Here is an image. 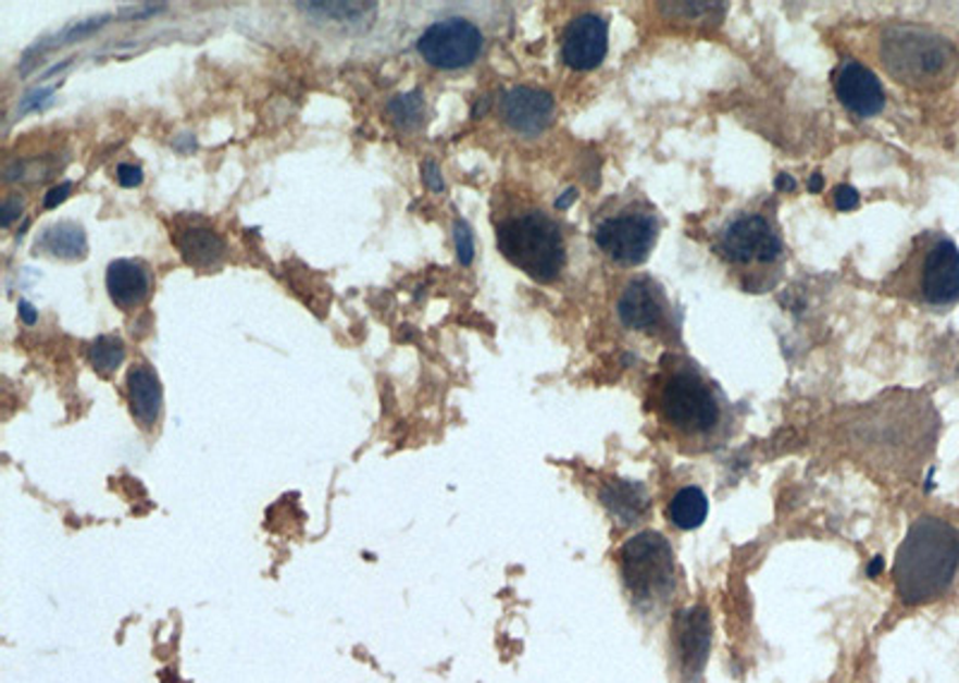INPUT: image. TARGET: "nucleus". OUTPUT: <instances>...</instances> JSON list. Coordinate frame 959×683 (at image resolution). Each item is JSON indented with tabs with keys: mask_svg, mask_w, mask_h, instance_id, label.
I'll return each instance as SVG.
<instances>
[{
	"mask_svg": "<svg viewBox=\"0 0 959 683\" xmlns=\"http://www.w3.org/2000/svg\"><path fill=\"white\" fill-rule=\"evenodd\" d=\"M37 250L58 259H82L87 254V235L73 221H61L39 235Z\"/></svg>",
	"mask_w": 959,
	"mask_h": 683,
	"instance_id": "18",
	"label": "nucleus"
},
{
	"mask_svg": "<svg viewBox=\"0 0 959 683\" xmlns=\"http://www.w3.org/2000/svg\"><path fill=\"white\" fill-rule=\"evenodd\" d=\"M959 530L941 516H921L907 530L893 563V581L905 605H929L955 583Z\"/></svg>",
	"mask_w": 959,
	"mask_h": 683,
	"instance_id": "3",
	"label": "nucleus"
},
{
	"mask_svg": "<svg viewBox=\"0 0 959 683\" xmlns=\"http://www.w3.org/2000/svg\"><path fill=\"white\" fill-rule=\"evenodd\" d=\"M619 571L626 593L640 611H660L676 593V559L670 539L646 530L624 542Z\"/></svg>",
	"mask_w": 959,
	"mask_h": 683,
	"instance_id": "8",
	"label": "nucleus"
},
{
	"mask_svg": "<svg viewBox=\"0 0 959 683\" xmlns=\"http://www.w3.org/2000/svg\"><path fill=\"white\" fill-rule=\"evenodd\" d=\"M871 53L897 85L917 91H941L959 75V51L943 34L890 22L873 32Z\"/></svg>",
	"mask_w": 959,
	"mask_h": 683,
	"instance_id": "4",
	"label": "nucleus"
},
{
	"mask_svg": "<svg viewBox=\"0 0 959 683\" xmlns=\"http://www.w3.org/2000/svg\"><path fill=\"white\" fill-rule=\"evenodd\" d=\"M387 113L396 127L401 129H415L425 117V97L420 89H413L408 94H399L387 105Z\"/></svg>",
	"mask_w": 959,
	"mask_h": 683,
	"instance_id": "21",
	"label": "nucleus"
},
{
	"mask_svg": "<svg viewBox=\"0 0 959 683\" xmlns=\"http://www.w3.org/2000/svg\"><path fill=\"white\" fill-rule=\"evenodd\" d=\"M710 643L712 626L708 609L703 605H696L680 611V617L674 619V653L682 679L686 683H694L703 674L710 655Z\"/></svg>",
	"mask_w": 959,
	"mask_h": 683,
	"instance_id": "11",
	"label": "nucleus"
},
{
	"mask_svg": "<svg viewBox=\"0 0 959 683\" xmlns=\"http://www.w3.org/2000/svg\"><path fill=\"white\" fill-rule=\"evenodd\" d=\"M53 94V87H43V89H34L32 94H27L25 97V103H22V109L25 111H29V109H41L43 105V101L49 99Z\"/></svg>",
	"mask_w": 959,
	"mask_h": 683,
	"instance_id": "29",
	"label": "nucleus"
},
{
	"mask_svg": "<svg viewBox=\"0 0 959 683\" xmlns=\"http://www.w3.org/2000/svg\"><path fill=\"white\" fill-rule=\"evenodd\" d=\"M670 523L680 530H696L703 525L708 516V499L700 487H684L672 497L667 506Z\"/></svg>",
	"mask_w": 959,
	"mask_h": 683,
	"instance_id": "20",
	"label": "nucleus"
},
{
	"mask_svg": "<svg viewBox=\"0 0 959 683\" xmlns=\"http://www.w3.org/2000/svg\"><path fill=\"white\" fill-rule=\"evenodd\" d=\"M610 34H607V20L598 13H583L569 22L561 37V58L571 70L588 73L595 70L607 55Z\"/></svg>",
	"mask_w": 959,
	"mask_h": 683,
	"instance_id": "12",
	"label": "nucleus"
},
{
	"mask_svg": "<svg viewBox=\"0 0 959 683\" xmlns=\"http://www.w3.org/2000/svg\"><path fill=\"white\" fill-rule=\"evenodd\" d=\"M119 181L123 187H137V185H142L145 173H142V169L135 166V163H121Z\"/></svg>",
	"mask_w": 959,
	"mask_h": 683,
	"instance_id": "25",
	"label": "nucleus"
},
{
	"mask_svg": "<svg viewBox=\"0 0 959 683\" xmlns=\"http://www.w3.org/2000/svg\"><path fill=\"white\" fill-rule=\"evenodd\" d=\"M125 360V344L121 336H99L89 346V362L91 368L101 374H113L121 368Z\"/></svg>",
	"mask_w": 959,
	"mask_h": 683,
	"instance_id": "22",
	"label": "nucleus"
},
{
	"mask_svg": "<svg viewBox=\"0 0 959 683\" xmlns=\"http://www.w3.org/2000/svg\"><path fill=\"white\" fill-rule=\"evenodd\" d=\"M497 247L537 284H555L569 262L564 228L540 207L507 211L497 221Z\"/></svg>",
	"mask_w": 959,
	"mask_h": 683,
	"instance_id": "6",
	"label": "nucleus"
},
{
	"mask_svg": "<svg viewBox=\"0 0 959 683\" xmlns=\"http://www.w3.org/2000/svg\"><path fill=\"white\" fill-rule=\"evenodd\" d=\"M662 216L638 187L614 195L595 211L593 240L612 264L631 269L648 262L662 233Z\"/></svg>",
	"mask_w": 959,
	"mask_h": 683,
	"instance_id": "7",
	"label": "nucleus"
},
{
	"mask_svg": "<svg viewBox=\"0 0 959 683\" xmlns=\"http://www.w3.org/2000/svg\"><path fill=\"white\" fill-rule=\"evenodd\" d=\"M833 197H835V207L839 211H849V209L859 207V193L854 190L851 185H837Z\"/></svg>",
	"mask_w": 959,
	"mask_h": 683,
	"instance_id": "24",
	"label": "nucleus"
},
{
	"mask_svg": "<svg viewBox=\"0 0 959 683\" xmlns=\"http://www.w3.org/2000/svg\"><path fill=\"white\" fill-rule=\"evenodd\" d=\"M821 183H823V181H821V175H815L813 181H809V190L818 193V190H821Z\"/></svg>",
	"mask_w": 959,
	"mask_h": 683,
	"instance_id": "33",
	"label": "nucleus"
},
{
	"mask_svg": "<svg viewBox=\"0 0 959 683\" xmlns=\"http://www.w3.org/2000/svg\"><path fill=\"white\" fill-rule=\"evenodd\" d=\"M658 427L684 451H706L727 442L734 406L715 380L684 352H667L648 388Z\"/></svg>",
	"mask_w": 959,
	"mask_h": 683,
	"instance_id": "1",
	"label": "nucleus"
},
{
	"mask_svg": "<svg viewBox=\"0 0 959 683\" xmlns=\"http://www.w3.org/2000/svg\"><path fill=\"white\" fill-rule=\"evenodd\" d=\"M619 322L643 336L660 338L667 346L682 348V322L674 302L660 281L652 276L628 278L616 300Z\"/></svg>",
	"mask_w": 959,
	"mask_h": 683,
	"instance_id": "9",
	"label": "nucleus"
},
{
	"mask_svg": "<svg viewBox=\"0 0 959 683\" xmlns=\"http://www.w3.org/2000/svg\"><path fill=\"white\" fill-rule=\"evenodd\" d=\"M453 240H456V254H459V262L471 264L473 254H475V245H473V231L465 221L453 223Z\"/></svg>",
	"mask_w": 959,
	"mask_h": 683,
	"instance_id": "23",
	"label": "nucleus"
},
{
	"mask_svg": "<svg viewBox=\"0 0 959 683\" xmlns=\"http://www.w3.org/2000/svg\"><path fill=\"white\" fill-rule=\"evenodd\" d=\"M17 310H20V320H22V322H25V324H29V326H32L34 322H37V316H39V314H37V310H34V308H32V302H27V300H20V305H17Z\"/></svg>",
	"mask_w": 959,
	"mask_h": 683,
	"instance_id": "30",
	"label": "nucleus"
},
{
	"mask_svg": "<svg viewBox=\"0 0 959 683\" xmlns=\"http://www.w3.org/2000/svg\"><path fill=\"white\" fill-rule=\"evenodd\" d=\"M835 94L845 109L859 117H873L885 109V89L871 67L845 61L835 73Z\"/></svg>",
	"mask_w": 959,
	"mask_h": 683,
	"instance_id": "13",
	"label": "nucleus"
},
{
	"mask_svg": "<svg viewBox=\"0 0 959 683\" xmlns=\"http://www.w3.org/2000/svg\"><path fill=\"white\" fill-rule=\"evenodd\" d=\"M423 178H425V183L429 185V190H432V193H441V190H444L441 171H439V166H437L435 161H425V163H423Z\"/></svg>",
	"mask_w": 959,
	"mask_h": 683,
	"instance_id": "27",
	"label": "nucleus"
},
{
	"mask_svg": "<svg viewBox=\"0 0 959 683\" xmlns=\"http://www.w3.org/2000/svg\"><path fill=\"white\" fill-rule=\"evenodd\" d=\"M22 209H25V199H22V197H10L8 202L3 204V214H0V223H3V226L8 228L10 223H13L15 219H20Z\"/></svg>",
	"mask_w": 959,
	"mask_h": 683,
	"instance_id": "26",
	"label": "nucleus"
},
{
	"mask_svg": "<svg viewBox=\"0 0 959 683\" xmlns=\"http://www.w3.org/2000/svg\"><path fill=\"white\" fill-rule=\"evenodd\" d=\"M600 501L622 525L640 523L650 509V497L646 487L626 480H614L610 485H605L600 492Z\"/></svg>",
	"mask_w": 959,
	"mask_h": 683,
	"instance_id": "16",
	"label": "nucleus"
},
{
	"mask_svg": "<svg viewBox=\"0 0 959 683\" xmlns=\"http://www.w3.org/2000/svg\"><path fill=\"white\" fill-rule=\"evenodd\" d=\"M777 187L780 190H794V178H789V175H780Z\"/></svg>",
	"mask_w": 959,
	"mask_h": 683,
	"instance_id": "31",
	"label": "nucleus"
},
{
	"mask_svg": "<svg viewBox=\"0 0 959 683\" xmlns=\"http://www.w3.org/2000/svg\"><path fill=\"white\" fill-rule=\"evenodd\" d=\"M501 117L523 137H535L555 121L552 94L535 87H513L501 99Z\"/></svg>",
	"mask_w": 959,
	"mask_h": 683,
	"instance_id": "14",
	"label": "nucleus"
},
{
	"mask_svg": "<svg viewBox=\"0 0 959 683\" xmlns=\"http://www.w3.org/2000/svg\"><path fill=\"white\" fill-rule=\"evenodd\" d=\"M180 254L192 266H212L226 254V243L209 228H187L178 238Z\"/></svg>",
	"mask_w": 959,
	"mask_h": 683,
	"instance_id": "19",
	"label": "nucleus"
},
{
	"mask_svg": "<svg viewBox=\"0 0 959 683\" xmlns=\"http://www.w3.org/2000/svg\"><path fill=\"white\" fill-rule=\"evenodd\" d=\"M151 271L137 259H115L107 269V288L111 300L123 310L145 302L151 293Z\"/></svg>",
	"mask_w": 959,
	"mask_h": 683,
	"instance_id": "15",
	"label": "nucleus"
},
{
	"mask_svg": "<svg viewBox=\"0 0 959 683\" xmlns=\"http://www.w3.org/2000/svg\"><path fill=\"white\" fill-rule=\"evenodd\" d=\"M881 569H883V559H881V557H875L873 563L869 567V575H879Z\"/></svg>",
	"mask_w": 959,
	"mask_h": 683,
	"instance_id": "32",
	"label": "nucleus"
},
{
	"mask_svg": "<svg viewBox=\"0 0 959 683\" xmlns=\"http://www.w3.org/2000/svg\"><path fill=\"white\" fill-rule=\"evenodd\" d=\"M710 250L742 290L753 296L775 290L787 271V245L777 221V199L758 197L734 207L712 231Z\"/></svg>",
	"mask_w": 959,
	"mask_h": 683,
	"instance_id": "2",
	"label": "nucleus"
},
{
	"mask_svg": "<svg viewBox=\"0 0 959 683\" xmlns=\"http://www.w3.org/2000/svg\"><path fill=\"white\" fill-rule=\"evenodd\" d=\"M485 49V37L477 25L463 17H449L429 25L418 39V53L437 70H461L473 65Z\"/></svg>",
	"mask_w": 959,
	"mask_h": 683,
	"instance_id": "10",
	"label": "nucleus"
},
{
	"mask_svg": "<svg viewBox=\"0 0 959 683\" xmlns=\"http://www.w3.org/2000/svg\"><path fill=\"white\" fill-rule=\"evenodd\" d=\"M70 190H73V185H70V183H63V185L53 187V190L46 193V197H43V207H46V209H53V207H58L61 202H65L67 195H70Z\"/></svg>",
	"mask_w": 959,
	"mask_h": 683,
	"instance_id": "28",
	"label": "nucleus"
},
{
	"mask_svg": "<svg viewBox=\"0 0 959 683\" xmlns=\"http://www.w3.org/2000/svg\"><path fill=\"white\" fill-rule=\"evenodd\" d=\"M127 392H130V408L135 418L145 427H151L161 415L163 392L157 372L147 364H137L127 372Z\"/></svg>",
	"mask_w": 959,
	"mask_h": 683,
	"instance_id": "17",
	"label": "nucleus"
},
{
	"mask_svg": "<svg viewBox=\"0 0 959 683\" xmlns=\"http://www.w3.org/2000/svg\"><path fill=\"white\" fill-rule=\"evenodd\" d=\"M883 293L926 310L952 308L959 302V247L943 231L919 233L885 276Z\"/></svg>",
	"mask_w": 959,
	"mask_h": 683,
	"instance_id": "5",
	"label": "nucleus"
}]
</instances>
